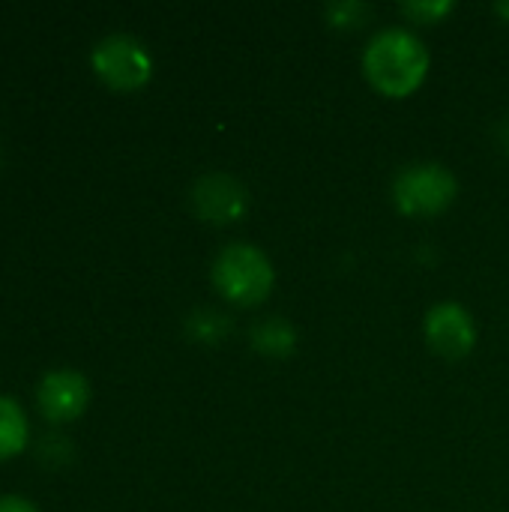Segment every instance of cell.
Instances as JSON below:
<instances>
[{
    "mask_svg": "<svg viewBox=\"0 0 509 512\" xmlns=\"http://www.w3.org/2000/svg\"><path fill=\"white\" fill-rule=\"evenodd\" d=\"M39 414L51 423H69L90 405V381L75 369H51L36 387Z\"/></svg>",
    "mask_w": 509,
    "mask_h": 512,
    "instance_id": "52a82bcc",
    "label": "cell"
},
{
    "mask_svg": "<svg viewBox=\"0 0 509 512\" xmlns=\"http://www.w3.org/2000/svg\"><path fill=\"white\" fill-rule=\"evenodd\" d=\"M450 12H453V3L450 0H429V3L414 0V3H402V15H408L417 24H438Z\"/></svg>",
    "mask_w": 509,
    "mask_h": 512,
    "instance_id": "30bf717a",
    "label": "cell"
},
{
    "mask_svg": "<svg viewBox=\"0 0 509 512\" xmlns=\"http://www.w3.org/2000/svg\"><path fill=\"white\" fill-rule=\"evenodd\" d=\"M93 72L114 90H138L153 75V57L147 45L129 33L102 36L90 51Z\"/></svg>",
    "mask_w": 509,
    "mask_h": 512,
    "instance_id": "277c9868",
    "label": "cell"
},
{
    "mask_svg": "<svg viewBox=\"0 0 509 512\" xmlns=\"http://www.w3.org/2000/svg\"><path fill=\"white\" fill-rule=\"evenodd\" d=\"M327 15H330V24L336 27H357L372 15V9L363 3H330Z\"/></svg>",
    "mask_w": 509,
    "mask_h": 512,
    "instance_id": "8fae6325",
    "label": "cell"
},
{
    "mask_svg": "<svg viewBox=\"0 0 509 512\" xmlns=\"http://www.w3.org/2000/svg\"><path fill=\"white\" fill-rule=\"evenodd\" d=\"M255 348L267 357H285L288 351H294V330L285 321H267L261 324L255 333Z\"/></svg>",
    "mask_w": 509,
    "mask_h": 512,
    "instance_id": "9c48e42d",
    "label": "cell"
},
{
    "mask_svg": "<svg viewBox=\"0 0 509 512\" xmlns=\"http://www.w3.org/2000/svg\"><path fill=\"white\" fill-rule=\"evenodd\" d=\"M189 330L198 336V339H222V333H225V321L222 318H216V315H210V309H201V312H195L192 315V321H189Z\"/></svg>",
    "mask_w": 509,
    "mask_h": 512,
    "instance_id": "4fadbf2b",
    "label": "cell"
},
{
    "mask_svg": "<svg viewBox=\"0 0 509 512\" xmlns=\"http://www.w3.org/2000/svg\"><path fill=\"white\" fill-rule=\"evenodd\" d=\"M189 201H192V210L198 219H204L210 225H231L246 213L249 192L237 177L213 171V174H204L195 180Z\"/></svg>",
    "mask_w": 509,
    "mask_h": 512,
    "instance_id": "8992f818",
    "label": "cell"
},
{
    "mask_svg": "<svg viewBox=\"0 0 509 512\" xmlns=\"http://www.w3.org/2000/svg\"><path fill=\"white\" fill-rule=\"evenodd\" d=\"M36 453H39V459H42L45 465L60 468V465H66V462H69V456H72V444H69L66 438H60V435H48V438H42V441H39Z\"/></svg>",
    "mask_w": 509,
    "mask_h": 512,
    "instance_id": "7c38bea8",
    "label": "cell"
},
{
    "mask_svg": "<svg viewBox=\"0 0 509 512\" xmlns=\"http://www.w3.org/2000/svg\"><path fill=\"white\" fill-rule=\"evenodd\" d=\"M501 129H504V147H507V150H509V120H507V123H504V126H501Z\"/></svg>",
    "mask_w": 509,
    "mask_h": 512,
    "instance_id": "9a60e30c",
    "label": "cell"
},
{
    "mask_svg": "<svg viewBox=\"0 0 509 512\" xmlns=\"http://www.w3.org/2000/svg\"><path fill=\"white\" fill-rule=\"evenodd\" d=\"M498 12H501V15H507V18H509V3H498Z\"/></svg>",
    "mask_w": 509,
    "mask_h": 512,
    "instance_id": "2e32d148",
    "label": "cell"
},
{
    "mask_svg": "<svg viewBox=\"0 0 509 512\" xmlns=\"http://www.w3.org/2000/svg\"><path fill=\"white\" fill-rule=\"evenodd\" d=\"M27 441H30V423L24 408L15 399L0 396V462L21 456L27 450Z\"/></svg>",
    "mask_w": 509,
    "mask_h": 512,
    "instance_id": "ba28073f",
    "label": "cell"
},
{
    "mask_svg": "<svg viewBox=\"0 0 509 512\" xmlns=\"http://www.w3.org/2000/svg\"><path fill=\"white\" fill-rule=\"evenodd\" d=\"M0 159H3V144H0Z\"/></svg>",
    "mask_w": 509,
    "mask_h": 512,
    "instance_id": "e0dca14e",
    "label": "cell"
},
{
    "mask_svg": "<svg viewBox=\"0 0 509 512\" xmlns=\"http://www.w3.org/2000/svg\"><path fill=\"white\" fill-rule=\"evenodd\" d=\"M459 195L456 174L441 162H414L405 165L393 180V201L399 213L414 219L441 216Z\"/></svg>",
    "mask_w": 509,
    "mask_h": 512,
    "instance_id": "3957f363",
    "label": "cell"
},
{
    "mask_svg": "<svg viewBox=\"0 0 509 512\" xmlns=\"http://www.w3.org/2000/svg\"><path fill=\"white\" fill-rule=\"evenodd\" d=\"M429 48L408 27L378 30L363 51V75L387 99H405L417 93L429 75Z\"/></svg>",
    "mask_w": 509,
    "mask_h": 512,
    "instance_id": "6da1fadb",
    "label": "cell"
},
{
    "mask_svg": "<svg viewBox=\"0 0 509 512\" xmlns=\"http://www.w3.org/2000/svg\"><path fill=\"white\" fill-rule=\"evenodd\" d=\"M423 333H426L429 351L438 354L441 360H450V363L465 360L477 345V327H474L471 312L453 300L438 303L426 312Z\"/></svg>",
    "mask_w": 509,
    "mask_h": 512,
    "instance_id": "5b68a950",
    "label": "cell"
},
{
    "mask_svg": "<svg viewBox=\"0 0 509 512\" xmlns=\"http://www.w3.org/2000/svg\"><path fill=\"white\" fill-rule=\"evenodd\" d=\"M210 276H213L216 291L234 306L264 303L273 291V282H276V270H273L267 252H261L252 243L225 246L216 255Z\"/></svg>",
    "mask_w": 509,
    "mask_h": 512,
    "instance_id": "7a4b0ae2",
    "label": "cell"
},
{
    "mask_svg": "<svg viewBox=\"0 0 509 512\" xmlns=\"http://www.w3.org/2000/svg\"><path fill=\"white\" fill-rule=\"evenodd\" d=\"M0 512H39V507L21 495H0Z\"/></svg>",
    "mask_w": 509,
    "mask_h": 512,
    "instance_id": "5bb4252c",
    "label": "cell"
}]
</instances>
